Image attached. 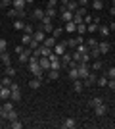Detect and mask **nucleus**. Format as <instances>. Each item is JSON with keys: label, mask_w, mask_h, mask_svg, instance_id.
Masks as SVG:
<instances>
[{"label": "nucleus", "mask_w": 115, "mask_h": 129, "mask_svg": "<svg viewBox=\"0 0 115 129\" xmlns=\"http://www.w3.org/2000/svg\"><path fill=\"white\" fill-rule=\"evenodd\" d=\"M61 127H63V129H75V127H77V121H75L73 118H67L65 121L61 123Z\"/></svg>", "instance_id": "obj_11"}, {"label": "nucleus", "mask_w": 115, "mask_h": 129, "mask_svg": "<svg viewBox=\"0 0 115 129\" xmlns=\"http://www.w3.org/2000/svg\"><path fill=\"white\" fill-rule=\"evenodd\" d=\"M111 2H113V6H115V0H111Z\"/></svg>", "instance_id": "obj_62"}, {"label": "nucleus", "mask_w": 115, "mask_h": 129, "mask_svg": "<svg viewBox=\"0 0 115 129\" xmlns=\"http://www.w3.org/2000/svg\"><path fill=\"white\" fill-rule=\"evenodd\" d=\"M10 89H12V91H19V85H17V83H12Z\"/></svg>", "instance_id": "obj_53"}, {"label": "nucleus", "mask_w": 115, "mask_h": 129, "mask_svg": "<svg viewBox=\"0 0 115 129\" xmlns=\"http://www.w3.org/2000/svg\"><path fill=\"white\" fill-rule=\"evenodd\" d=\"M77 44H79V43H77V39H75V37L67 39V46H71V48H77Z\"/></svg>", "instance_id": "obj_39"}, {"label": "nucleus", "mask_w": 115, "mask_h": 129, "mask_svg": "<svg viewBox=\"0 0 115 129\" xmlns=\"http://www.w3.org/2000/svg\"><path fill=\"white\" fill-rule=\"evenodd\" d=\"M98 104H104V100H102L100 96H94L92 100L88 102V106H90V108H94V106H98Z\"/></svg>", "instance_id": "obj_21"}, {"label": "nucleus", "mask_w": 115, "mask_h": 129, "mask_svg": "<svg viewBox=\"0 0 115 129\" xmlns=\"http://www.w3.org/2000/svg\"><path fill=\"white\" fill-rule=\"evenodd\" d=\"M98 25H100V23H88V25H86V31L88 33H96V31H98Z\"/></svg>", "instance_id": "obj_26"}, {"label": "nucleus", "mask_w": 115, "mask_h": 129, "mask_svg": "<svg viewBox=\"0 0 115 129\" xmlns=\"http://www.w3.org/2000/svg\"><path fill=\"white\" fill-rule=\"evenodd\" d=\"M92 8H94L96 12L104 10V2H102V0H94V2H92Z\"/></svg>", "instance_id": "obj_23"}, {"label": "nucleus", "mask_w": 115, "mask_h": 129, "mask_svg": "<svg viewBox=\"0 0 115 129\" xmlns=\"http://www.w3.org/2000/svg\"><path fill=\"white\" fill-rule=\"evenodd\" d=\"M77 70H79V77L81 79L88 77V64L86 62H77Z\"/></svg>", "instance_id": "obj_1"}, {"label": "nucleus", "mask_w": 115, "mask_h": 129, "mask_svg": "<svg viewBox=\"0 0 115 129\" xmlns=\"http://www.w3.org/2000/svg\"><path fill=\"white\" fill-rule=\"evenodd\" d=\"M2 85H4V87H10L12 85V77H4V79H2Z\"/></svg>", "instance_id": "obj_48"}, {"label": "nucleus", "mask_w": 115, "mask_h": 129, "mask_svg": "<svg viewBox=\"0 0 115 129\" xmlns=\"http://www.w3.org/2000/svg\"><path fill=\"white\" fill-rule=\"evenodd\" d=\"M12 100H14V102H19V100H21V92L19 91H12Z\"/></svg>", "instance_id": "obj_28"}, {"label": "nucleus", "mask_w": 115, "mask_h": 129, "mask_svg": "<svg viewBox=\"0 0 115 129\" xmlns=\"http://www.w3.org/2000/svg\"><path fill=\"white\" fill-rule=\"evenodd\" d=\"M44 14H46L48 17H56V16H58V10H56V8H46Z\"/></svg>", "instance_id": "obj_25"}, {"label": "nucleus", "mask_w": 115, "mask_h": 129, "mask_svg": "<svg viewBox=\"0 0 115 129\" xmlns=\"http://www.w3.org/2000/svg\"><path fill=\"white\" fill-rule=\"evenodd\" d=\"M77 33H79V35H86V25H84V23H81V25H77Z\"/></svg>", "instance_id": "obj_32"}, {"label": "nucleus", "mask_w": 115, "mask_h": 129, "mask_svg": "<svg viewBox=\"0 0 115 129\" xmlns=\"http://www.w3.org/2000/svg\"><path fill=\"white\" fill-rule=\"evenodd\" d=\"M79 2V6H82V8H86V4H88V0H77Z\"/></svg>", "instance_id": "obj_52"}, {"label": "nucleus", "mask_w": 115, "mask_h": 129, "mask_svg": "<svg viewBox=\"0 0 115 129\" xmlns=\"http://www.w3.org/2000/svg\"><path fill=\"white\" fill-rule=\"evenodd\" d=\"M60 60H61V66H67V68H69V66H71V62H73V58H71V52H63L60 56Z\"/></svg>", "instance_id": "obj_3"}, {"label": "nucleus", "mask_w": 115, "mask_h": 129, "mask_svg": "<svg viewBox=\"0 0 115 129\" xmlns=\"http://www.w3.org/2000/svg\"><path fill=\"white\" fill-rule=\"evenodd\" d=\"M92 21H94L92 16H84V19H82V23H84V25H88V23H92Z\"/></svg>", "instance_id": "obj_47"}, {"label": "nucleus", "mask_w": 115, "mask_h": 129, "mask_svg": "<svg viewBox=\"0 0 115 129\" xmlns=\"http://www.w3.org/2000/svg\"><path fill=\"white\" fill-rule=\"evenodd\" d=\"M25 2H27V4H33V2H35V0H25Z\"/></svg>", "instance_id": "obj_60"}, {"label": "nucleus", "mask_w": 115, "mask_h": 129, "mask_svg": "<svg viewBox=\"0 0 115 129\" xmlns=\"http://www.w3.org/2000/svg\"><path fill=\"white\" fill-rule=\"evenodd\" d=\"M0 118H4V108L0 106Z\"/></svg>", "instance_id": "obj_58"}, {"label": "nucleus", "mask_w": 115, "mask_h": 129, "mask_svg": "<svg viewBox=\"0 0 115 129\" xmlns=\"http://www.w3.org/2000/svg\"><path fill=\"white\" fill-rule=\"evenodd\" d=\"M8 16H10V17H17V16H19V10H16V8H10Z\"/></svg>", "instance_id": "obj_42"}, {"label": "nucleus", "mask_w": 115, "mask_h": 129, "mask_svg": "<svg viewBox=\"0 0 115 129\" xmlns=\"http://www.w3.org/2000/svg\"><path fill=\"white\" fill-rule=\"evenodd\" d=\"M40 85H42V79H38V77H35V79L29 81V87H31V89H38Z\"/></svg>", "instance_id": "obj_18"}, {"label": "nucleus", "mask_w": 115, "mask_h": 129, "mask_svg": "<svg viewBox=\"0 0 115 129\" xmlns=\"http://www.w3.org/2000/svg\"><path fill=\"white\" fill-rule=\"evenodd\" d=\"M69 77H71V81L81 79V77H79V70H77V66H71V68H69Z\"/></svg>", "instance_id": "obj_15"}, {"label": "nucleus", "mask_w": 115, "mask_h": 129, "mask_svg": "<svg viewBox=\"0 0 115 129\" xmlns=\"http://www.w3.org/2000/svg\"><path fill=\"white\" fill-rule=\"evenodd\" d=\"M12 4V0H2V2H0V6H4V8H6V6H10Z\"/></svg>", "instance_id": "obj_54"}, {"label": "nucleus", "mask_w": 115, "mask_h": 129, "mask_svg": "<svg viewBox=\"0 0 115 129\" xmlns=\"http://www.w3.org/2000/svg\"><path fill=\"white\" fill-rule=\"evenodd\" d=\"M71 58H73V62H81V60H82V54L79 52V50H75V52H71Z\"/></svg>", "instance_id": "obj_31"}, {"label": "nucleus", "mask_w": 115, "mask_h": 129, "mask_svg": "<svg viewBox=\"0 0 115 129\" xmlns=\"http://www.w3.org/2000/svg\"><path fill=\"white\" fill-rule=\"evenodd\" d=\"M42 31H44V33L54 31V25H52V21H48V23H42Z\"/></svg>", "instance_id": "obj_29"}, {"label": "nucleus", "mask_w": 115, "mask_h": 129, "mask_svg": "<svg viewBox=\"0 0 115 129\" xmlns=\"http://www.w3.org/2000/svg\"><path fill=\"white\" fill-rule=\"evenodd\" d=\"M25 6H27L25 0H12V8H16V10H25Z\"/></svg>", "instance_id": "obj_12"}, {"label": "nucleus", "mask_w": 115, "mask_h": 129, "mask_svg": "<svg viewBox=\"0 0 115 129\" xmlns=\"http://www.w3.org/2000/svg\"><path fill=\"white\" fill-rule=\"evenodd\" d=\"M61 33H63V29H61V27H54V31H52V37L54 39H58L61 35Z\"/></svg>", "instance_id": "obj_38"}, {"label": "nucleus", "mask_w": 115, "mask_h": 129, "mask_svg": "<svg viewBox=\"0 0 115 129\" xmlns=\"http://www.w3.org/2000/svg\"><path fill=\"white\" fill-rule=\"evenodd\" d=\"M98 56H100L98 46H96V48H90V58H98Z\"/></svg>", "instance_id": "obj_41"}, {"label": "nucleus", "mask_w": 115, "mask_h": 129, "mask_svg": "<svg viewBox=\"0 0 115 129\" xmlns=\"http://www.w3.org/2000/svg\"><path fill=\"white\" fill-rule=\"evenodd\" d=\"M38 64H40V68H42L44 71L50 70V60H48V56H40V58H38Z\"/></svg>", "instance_id": "obj_9"}, {"label": "nucleus", "mask_w": 115, "mask_h": 129, "mask_svg": "<svg viewBox=\"0 0 115 129\" xmlns=\"http://www.w3.org/2000/svg\"><path fill=\"white\" fill-rule=\"evenodd\" d=\"M6 119H10V121H12V119H17V112H16V110H10V112L6 114Z\"/></svg>", "instance_id": "obj_35"}, {"label": "nucleus", "mask_w": 115, "mask_h": 129, "mask_svg": "<svg viewBox=\"0 0 115 129\" xmlns=\"http://www.w3.org/2000/svg\"><path fill=\"white\" fill-rule=\"evenodd\" d=\"M58 77H60V71H58V70H48V79L56 81Z\"/></svg>", "instance_id": "obj_22"}, {"label": "nucleus", "mask_w": 115, "mask_h": 129, "mask_svg": "<svg viewBox=\"0 0 115 129\" xmlns=\"http://www.w3.org/2000/svg\"><path fill=\"white\" fill-rule=\"evenodd\" d=\"M31 56H33V50H31V48L27 46V48H25V50H23L21 54H19V62H21V64H27Z\"/></svg>", "instance_id": "obj_2"}, {"label": "nucleus", "mask_w": 115, "mask_h": 129, "mask_svg": "<svg viewBox=\"0 0 115 129\" xmlns=\"http://www.w3.org/2000/svg\"><path fill=\"white\" fill-rule=\"evenodd\" d=\"M2 108H4V118H6V114L10 112V110H14V104H12L10 100H6V102H4V106H2Z\"/></svg>", "instance_id": "obj_27"}, {"label": "nucleus", "mask_w": 115, "mask_h": 129, "mask_svg": "<svg viewBox=\"0 0 115 129\" xmlns=\"http://www.w3.org/2000/svg\"><path fill=\"white\" fill-rule=\"evenodd\" d=\"M65 8H67L69 12H77V10H79V2H77V0H69Z\"/></svg>", "instance_id": "obj_16"}, {"label": "nucleus", "mask_w": 115, "mask_h": 129, "mask_svg": "<svg viewBox=\"0 0 115 129\" xmlns=\"http://www.w3.org/2000/svg\"><path fill=\"white\" fill-rule=\"evenodd\" d=\"M77 50H79V52H81V54H84V52H88V50H90V48H88V46H86V43H82V44H77Z\"/></svg>", "instance_id": "obj_33"}, {"label": "nucleus", "mask_w": 115, "mask_h": 129, "mask_svg": "<svg viewBox=\"0 0 115 129\" xmlns=\"http://www.w3.org/2000/svg\"><path fill=\"white\" fill-rule=\"evenodd\" d=\"M96 79H98L96 73H88V77H84V81H82V85L84 87H92L94 83H96Z\"/></svg>", "instance_id": "obj_6"}, {"label": "nucleus", "mask_w": 115, "mask_h": 129, "mask_svg": "<svg viewBox=\"0 0 115 129\" xmlns=\"http://www.w3.org/2000/svg\"><path fill=\"white\" fill-rule=\"evenodd\" d=\"M14 29H25V23H23L21 19H17V21L14 23Z\"/></svg>", "instance_id": "obj_43"}, {"label": "nucleus", "mask_w": 115, "mask_h": 129, "mask_svg": "<svg viewBox=\"0 0 115 129\" xmlns=\"http://www.w3.org/2000/svg\"><path fill=\"white\" fill-rule=\"evenodd\" d=\"M38 46H40V43H37L35 39H33V41H31V43H29V48H31V50H37Z\"/></svg>", "instance_id": "obj_44"}, {"label": "nucleus", "mask_w": 115, "mask_h": 129, "mask_svg": "<svg viewBox=\"0 0 115 129\" xmlns=\"http://www.w3.org/2000/svg\"><path fill=\"white\" fill-rule=\"evenodd\" d=\"M10 125H12L14 129H21V127H23V123L19 121V119H12V121H10Z\"/></svg>", "instance_id": "obj_34"}, {"label": "nucleus", "mask_w": 115, "mask_h": 129, "mask_svg": "<svg viewBox=\"0 0 115 129\" xmlns=\"http://www.w3.org/2000/svg\"><path fill=\"white\" fill-rule=\"evenodd\" d=\"M63 31H67V33H75V31H77V23L67 21V23H65V27H63Z\"/></svg>", "instance_id": "obj_17"}, {"label": "nucleus", "mask_w": 115, "mask_h": 129, "mask_svg": "<svg viewBox=\"0 0 115 129\" xmlns=\"http://www.w3.org/2000/svg\"><path fill=\"white\" fill-rule=\"evenodd\" d=\"M2 64L10 66V54H8V52H2Z\"/></svg>", "instance_id": "obj_40"}, {"label": "nucleus", "mask_w": 115, "mask_h": 129, "mask_svg": "<svg viewBox=\"0 0 115 129\" xmlns=\"http://www.w3.org/2000/svg\"><path fill=\"white\" fill-rule=\"evenodd\" d=\"M92 70H94V71L102 70V62H94V64H92Z\"/></svg>", "instance_id": "obj_49"}, {"label": "nucleus", "mask_w": 115, "mask_h": 129, "mask_svg": "<svg viewBox=\"0 0 115 129\" xmlns=\"http://www.w3.org/2000/svg\"><path fill=\"white\" fill-rule=\"evenodd\" d=\"M109 14H111V16H115V6H111V10H109Z\"/></svg>", "instance_id": "obj_57"}, {"label": "nucleus", "mask_w": 115, "mask_h": 129, "mask_svg": "<svg viewBox=\"0 0 115 129\" xmlns=\"http://www.w3.org/2000/svg\"><path fill=\"white\" fill-rule=\"evenodd\" d=\"M23 50H25V46H16V52H17V56H19V54H21Z\"/></svg>", "instance_id": "obj_55"}, {"label": "nucleus", "mask_w": 115, "mask_h": 129, "mask_svg": "<svg viewBox=\"0 0 115 129\" xmlns=\"http://www.w3.org/2000/svg\"><path fill=\"white\" fill-rule=\"evenodd\" d=\"M6 75H8V77H14V75H16V68H12V66H6Z\"/></svg>", "instance_id": "obj_37"}, {"label": "nucleus", "mask_w": 115, "mask_h": 129, "mask_svg": "<svg viewBox=\"0 0 115 129\" xmlns=\"http://www.w3.org/2000/svg\"><path fill=\"white\" fill-rule=\"evenodd\" d=\"M65 50H67V41H61V43H58V44L54 46V52L58 54V56H61Z\"/></svg>", "instance_id": "obj_4"}, {"label": "nucleus", "mask_w": 115, "mask_h": 129, "mask_svg": "<svg viewBox=\"0 0 115 129\" xmlns=\"http://www.w3.org/2000/svg\"><path fill=\"white\" fill-rule=\"evenodd\" d=\"M86 46H88V48H96V46H98V41H96V39H88Z\"/></svg>", "instance_id": "obj_36"}, {"label": "nucleus", "mask_w": 115, "mask_h": 129, "mask_svg": "<svg viewBox=\"0 0 115 129\" xmlns=\"http://www.w3.org/2000/svg\"><path fill=\"white\" fill-rule=\"evenodd\" d=\"M6 46H8L6 39H0V52H6Z\"/></svg>", "instance_id": "obj_45"}, {"label": "nucleus", "mask_w": 115, "mask_h": 129, "mask_svg": "<svg viewBox=\"0 0 115 129\" xmlns=\"http://www.w3.org/2000/svg\"><path fill=\"white\" fill-rule=\"evenodd\" d=\"M56 43H58V39H54V37H46L42 44H44V46H48V48H54Z\"/></svg>", "instance_id": "obj_14"}, {"label": "nucleus", "mask_w": 115, "mask_h": 129, "mask_svg": "<svg viewBox=\"0 0 115 129\" xmlns=\"http://www.w3.org/2000/svg\"><path fill=\"white\" fill-rule=\"evenodd\" d=\"M0 62H2V52H0Z\"/></svg>", "instance_id": "obj_61"}, {"label": "nucleus", "mask_w": 115, "mask_h": 129, "mask_svg": "<svg viewBox=\"0 0 115 129\" xmlns=\"http://www.w3.org/2000/svg\"><path fill=\"white\" fill-rule=\"evenodd\" d=\"M33 39L37 41V43L42 44V43H44V39H46V33H44L42 29H38V31H35V33H33Z\"/></svg>", "instance_id": "obj_8"}, {"label": "nucleus", "mask_w": 115, "mask_h": 129, "mask_svg": "<svg viewBox=\"0 0 115 129\" xmlns=\"http://www.w3.org/2000/svg\"><path fill=\"white\" fill-rule=\"evenodd\" d=\"M31 17H33V19H38V21H40V19L44 17V10H42V8H35V10H33V14H31Z\"/></svg>", "instance_id": "obj_13"}, {"label": "nucleus", "mask_w": 115, "mask_h": 129, "mask_svg": "<svg viewBox=\"0 0 115 129\" xmlns=\"http://www.w3.org/2000/svg\"><path fill=\"white\" fill-rule=\"evenodd\" d=\"M82 87H84V85H82L81 79H75V81H73V91H75V92H81Z\"/></svg>", "instance_id": "obj_20"}, {"label": "nucleus", "mask_w": 115, "mask_h": 129, "mask_svg": "<svg viewBox=\"0 0 115 129\" xmlns=\"http://www.w3.org/2000/svg\"><path fill=\"white\" fill-rule=\"evenodd\" d=\"M98 33H100V35H102V37L105 39V37H107V35H109L111 31H109V27H105V25H98Z\"/></svg>", "instance_id": "obj_19"}, {"label": "nucleus", "mask_w": 115, "mask_h": 129, "mask_svg": "<svg viewBox=\"0 0 115 129\" xmlns=\"http://www.w3.org/2000/svg\"><path fill=\"white\" fill-rule=\"evenodd\" d=\"M105 112H107V108H105V104H98V106H94V114H96L98 118L105 116Z\"/></svg>", "instance_id": "obj_10"}, {"label": "nucleus", "mask_w": 115, "mask_h": 129, "mask_svg": "<svg viewBox=\"0 0 115 129\" xmlns=\"http://www.w3.org/2000/svg\"><path fill=\"white\" fill-rule=\"evenodd\" d=\"M107 77H111V79H115V66H111L109 70H107Z\"/></svg>", "instance_id": "obj_46"}, {"label": "nucleus", "mask_w": 115, "mask_h": 129, "mask_svg": "<svg viewBox=\"0 0 115 129\" xmlns=\"http://www.w3.org/2000/svg\"><path fill=\"white\" fill-rule=\"evenodd\" d=\"M10 96H12V89L10 87H0V98H2V100H10Z\"/></svg>", "instance_id": "obj_5"}, {"label": "nucleus", "mask_w": 115, "mask_h": 129, "mask_svg": "<svg viewBox=\"0 0 115 129\" xmlns=\"http://www.w3.org/2000/svg\"><path fill=\"white\" fill-rule=\"evenodd\" d=\"M107 81H109V79H107V75H105V77H98L96 83H98L100 87H107Z\"/></svg>", "instance_id": "obj_30"}, {"label": "nucleus", "mask_w": 115, "mask_h": 129, "mask_svg": "<svg viewBox=\"0 0 115 129\" xmlns=\"http://www.w3.org/2000/svg\"><path fill=\"white\" fill-rule=\"evenodd\" d=\"M56 4H58V0H48V8H56Z\"/></svg>", "instance_id": "obj_51"}, {"label": "nucleus", "mask_w": 115, "mask_h": 129, "mask_svg": "<svg viewBox=\"0 0 115 129\" xmlns=\"http://www.w3.org/2000/svg\"><path fill=\"white\" fill-rule=\"evenodd\" d=\"M109 31H115V23H111V25H109Z\"/></svg>", "instance_id": "obj_59"}, {"label": "nucleus", "mask_w": 115, "mask_h": 129, "mask_svg": "<svg viewBox=\"0 0 115 129\" xmlns=\"http://www.w3.org/2000/svg\"><path fill=\"white\" fill-rule=\"evenodd\" d=\"M31 41H33V35H27V33H25V35H23V39H21V44H23V46H29V43H31Z\"/></svg>", "instance_id": "obj_24"}, {"label": "nucleus", "mask_w": 115, "mask_h": 129, "mask_svg": "<svg viewBox=\"0 0 115 129\" xmlns=\"http://www.w3.org/2000/svg\"><path fill=\"white\" fill-rule=\"evenodd\" d=\"M25 31H27V35H33V33H35V29H33L31 25H25Z\"/></svg>", "instance_id": "obj_50"}, {"label": "nucleus", "mask_w": 115, "mask_h": 129, "mask_svg": "<svg viewBox=\"0 0 115 129\" xmlns=\"http://www.w3.org/2000/svg\"><path fill=\"white\" fill-rule=\"evenodd\" d=\"M109 48H111V44L107 43V41H102V43H98V50H100V54H107L109 52Z\"/></svg>", "instance_id": "obj_7"}, {"label": "nucleus", "mask_w": 115, "mask_h": 129, "mask_svg": "<svg viewBox=\"0 0 115 129\" xmlns=\"http://www.w3.org/2000/svg\"><path fill=\"white\" fill-rule=\"evenodd\" d=\"M67 2H69V0H60V4H61V6H67Z\"/></svg>", "instance_id": "obj_56"}]
</instances>
